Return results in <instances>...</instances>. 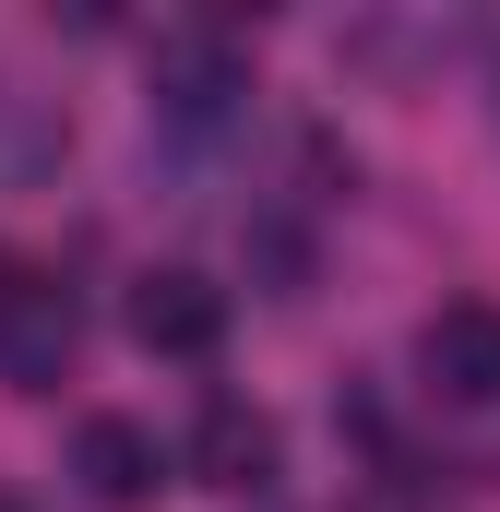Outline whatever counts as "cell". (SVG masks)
<instances>
[{"label": "cell", "instance_id": "277c9868", "mask_svg": "<svg viewBox=\"0 0 500 512\" xmlns=\"http://www.w3.org/2000/svg\"><path fill=\"white\" fill-rule=\"evenodd\" d=\"M417 358H429V382L453 393V405H500V298H453L417 334Z\"/></svg>", "mask_w": 500, "mask_h": 512}, {"label": "cell", "instance_id": "6da1fadb", "mask_svg": "<svg viewBox=\"0 0 500 512\" xmlns=\"http://www.w3.org/2000/svg\"><path fill=\"white\" fill-rule=\"evenodd\" d=\"M72 334H84L72 286H60V274H36V262H0V382L48 393L60 370H72Z\"/></svg>", "mask_w": 500, "mask_h": 512}, {"label": "cell", "instance_id": "3957f363", "mask_svg": "<svg viewBox=\"0 0 500 512\" xmlns=\"http://www.w3.org/2000/svg\"><path fill=\"white\" fill-rule=\"evenodd\" d=\"M72 477H84L96 512H155V489H167V441H155L143 417H84V429H72Z\"/></svg>", "mask_w": 500, "mask_h": 512}, {"label": "cell", "instance_id": "8992f818", "mask_svg": "<svg viewBox=\"0 0 500 512\" xmlns=\"http://www.w3.org/2000/svg\"><path fill=\"white\" fill-rule=\"evenodd\" d=\"M155 84H167V120H227L239 48H227V36H167V48H155Z\"/></svg>", "mask_w": 500, "mask_h": 512}, {"label": "cell", "instance_id": "5b68a950", "mask_svg": "<svg viewBox=\"0 0 500 512\" xmlns=\"http://www.w3.org/2000/svg\"><path fill=\"white\" fill-rule=\"evenodd\" d=\"M274 453H286V441H274V417L239 405V393H215V405H203V429H191V477H203V489H262V477H274Z\"/></svg>", "mask_w": 500, "mask_h": 512}, {"label": "cell", "instance_id": "7a4b0ae2", "mask_svg": "<svg viewBox=\"0 0 500 512\" xmlns=\"http://www.w3.org/2000/svg\"><path fill=\"white\" fill-rule=\"evenodd\" d=\"M131 346H143V358H215V346H227V286L191 274V262L131 274Z\"/></svg>", "mask_w": 500, "mask_h": 512}]
</instances>
